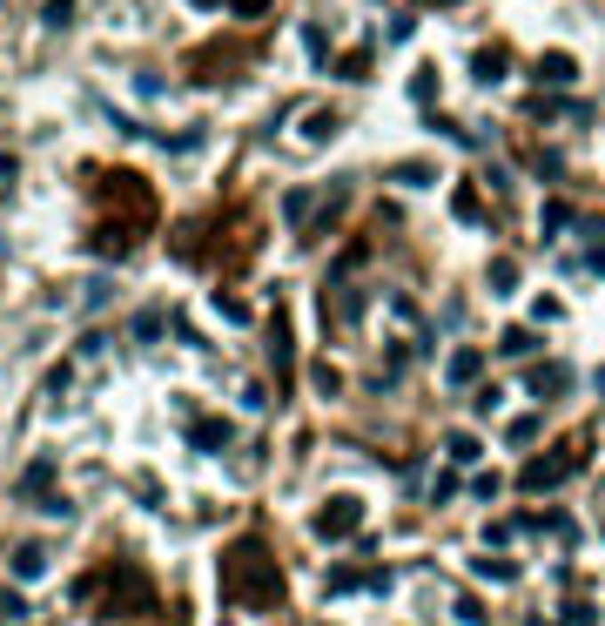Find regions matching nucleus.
Returning <instances> with one entry per match:
<instances>
[{
  "mask_svg": "<svg viewBox=\"0 0 605 626\" xmlns=\"http://www.w3.org/2000/svg\"><path fill=\"white\" fill-rule=\"evenodd\" d=\"M222 586H229L236 606H256V613L283 599V573H276V559L262 552V539H242V546L222 559Z\"/></svg>",
  "mask_w": 605,
  "mask_h": 626,
  "instance_id": "f257e3e1",
  "label": "nucleus"
}]
</instances>
